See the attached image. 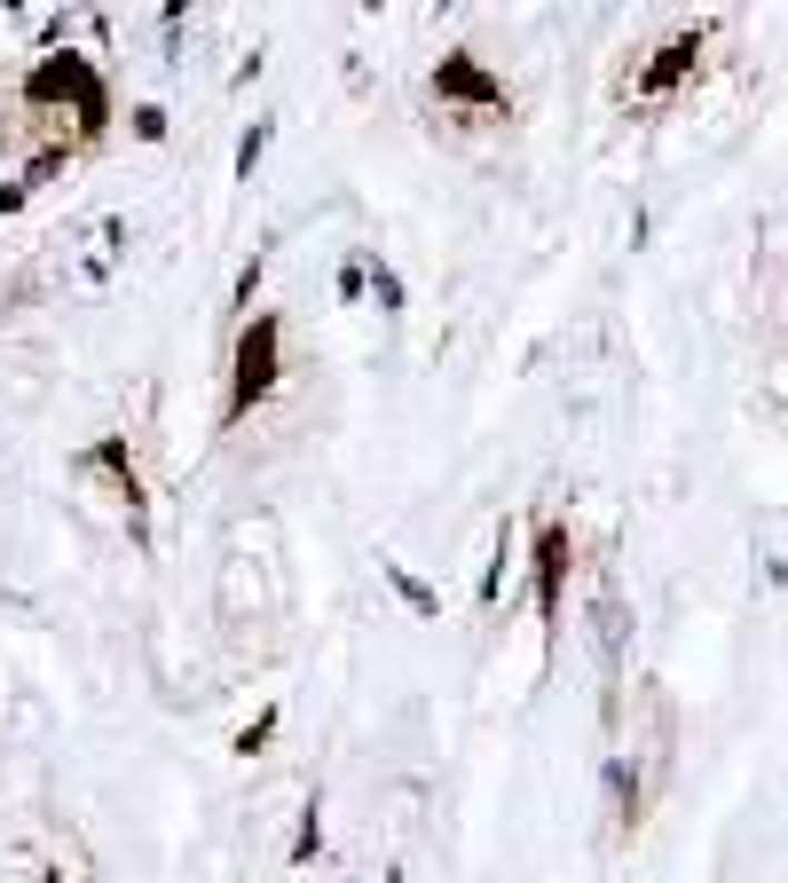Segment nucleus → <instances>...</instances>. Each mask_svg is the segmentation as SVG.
<instances>
[{
    "label": "nucleus",
    "instance_id": "obj_1",
    "mask_svg": "<svg viewBox=\"0 0 788 883\" xmlns=\"http://www.w3.org/2000/svg\"><path fill=\"white\" fill-rule=\"evenodd\" d=\"M213 624L229 639L237 663H269L285 647V624H292V568H285V545H277V520L252 513L229 528L221 545V568H213Z\"/></svg>",
    "mask_w": 788,
    "mask_h": 883
},
{
    "label": "nucleus",
    "instance_id": "obj_2",
    "mask_svg": "<svg viewBox=\"0 0 788 883\" xmlns=\"http://www.w3.org/2000/svg\"><path fill=\"white\" fill-rule=\"evenodd\" d=\"M24 103H32V111L63 103V111H71V150H79V142H96V135L111 127V79H103L96 56L56 48V56H40V63L24 71Z\"/></svg>",
    "mask_w": 788,
    "mask_h": 883
},
{
    "label": "nucleus",
    "instance_id": "obj_3",
    "mask_svg": "<svg viewBox=\"0 0 788 883\" xmlns=\"http://www.w3.org/2000/svg\"><path fill=\"white\" fill-rule=\"evenodd\" d=\"M285 379V316H245L237 324V347H229V395H221V426H245L260 403L277 395Z\"/></svg>",
    "mask_w": 788,
    "mask_h": 883
},
{
    "label": "nucleus",
    "instance_id": "obj_4",
    "mask_svg": "<svg viewBox=\"0 0 788 883\" xmlns=\"http://www.w3.org/2000/svg\"><path fill=\"white\" fill-rule=\"evenodd\" d=\"M433 96L458 103V111H473V119H505V111H512L505 79H497V71H481V56H466V48H450L442 63H433Z\"/></svg>",
    "mask_w": 788,
    "mask_h": 883
},
{
    "label": "nucleus",
    "instance_id": "obj_5",
    "mask_svg": "<svg viewBox=\"0 0 788 883\" xmlns=\"http://www.w3.org/2000/svg\"><path fill=\"white\" fill-rule=\"evenodd\" d=\"M529 568H537V615H545V639H552V632H560V592H568V568H576V537H568V520H545V528H537Z\"/></svg>",
    "mask_w": 788,
    "mask_h": 883
},
{
    "label": "nucleus",
    "instance_id": "obj_6",
    "mask_svg": "<svg viewBox=\"0 0 788 883\" xmlns=\"http://www.w3.org/2000/svg\"><path fill=\"white\" fill-rule=\"evenodd\" d=\"M702 48H710L702 32H670V40L655 48V63L631 79V96H670V87H678L686 71H702Z\"/></svg>",
    "mask_w": 788,
    "mask_h": 883
},
{
    "label": "nucleus",
    "instance_id": "obj_7",
    "mask_svg": "<svg viewBox=\"0 0 788 883\" xmlns=\"http://www.w3.org/2000/svg\"><path fill=\"white\" fill-rule=\"evenodd\" d=\"M379 576H387V584L402 592V607H410V615H426V624H433V615H442V592H433L426 576H410L402 560H387V553H379Z\"/></svg>",
    "mask_w": 788,
    "mask_h": 883
},
{
    "label": "nucleus",
    "instance_id": "obj_8",
    "mask_svg": "<svg viewBox=\"0 0 788 883\" xmlns=\"http://www.w3.org/2000/svg\"><path fill=\"white\" fill-rule=\"evenodd\" d=\"M277 718H285V711H277V702H260V718H245L229 750H237V757H260V750H269V742H277Z\"/></svg>",
    "mask_w": 788,
    "mask_h": 883
},
{
    "label": "nucleus",
    "instance_id": "obj_9",
    "mask_svg": "<svg viewBox=\"0 0 788 883\" xmlns=\"http://www.w3.org/2000/svg\"><path fill=\"white\" fill-rule=\"evenodd\" d=\"M363 285H371V300H379L387 316H402V277L387 269V260H363Z\"/></svg>",
    "mask_w": 788,
    "mask_h": 883
},
{
    "label": "nucleus",
    "instance_id": "obj_10",
    "mask_svg": "<svg viewBox=\"0 0 788 883\" xmlns=\"http://www.w3.org/2000/svg\"><path fill=\"white\" fill-rule=\"evenodd\" d=\"M323 852V805H308V821H300V844H292V867L300 860H316Z\"/></svg>",
    "mask_w": 788,
    "mask_h": 883
},
{
    "label": "nucleus",
    "instance_id": "obj_11",
    "mask_svg": "<svg viewBox=\"0 0 788 883\" xmlns=\"http://www.w3.org/2000/svg\"><path fill=\"white\" fill-rule=\"evenodd\" d=\"M269 135H277V127H269V119H260V127H252V135L237 142V173H245V182H252V166H260V150H269Z\"/></svg>",
    "mask_w": 788,
    "mask_h": 883
},
{
    "label": "nucleus",
    "instance_id": "obj_12",
    "mask_svg": "<svg viewBox=\"0 0 788 883\" xmlns=\"http://www.w3.org/2000/svg\"><path fill=\"white\" fill-rule=\"evenodd\" d=\"M134 142H166V111L158 103H134Z\"/></svg>",
    "mask_w": 788,
    "mask_h": 883
},
{
    "label": "nucleus",
    "instance_id": "obj_13",
    "mask_svg": "<svg viewBox=\"0 0 788 883\" xmlns=\"http://www.w3.org/2000/svg\"><path fill=\"white\" fill-rule=\"evenodd\" d=\"M387 883H402V875H387Z\"/></svg>",
    "mask_w": 788,
    "mask_h": 883
}]
</instances>
